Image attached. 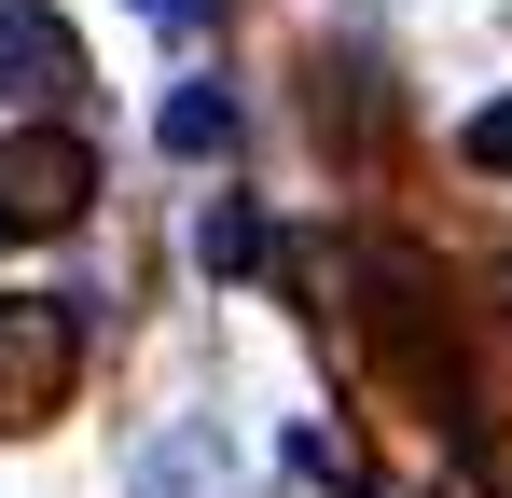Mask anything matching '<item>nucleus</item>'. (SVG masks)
Returning a JSON list of instances; mask_svg holds the SVG:
<instances>
[{
    "mask_svg": "<svg viewBox=\"0 0 512 498\" xmlns=\"http://www.w3.org/2000/svg\"><path fill=\"white\" fill-rule=\"evenodd\" d=\"M0 236H14V222H0Z\"/></svg>",
    "mask_w": 512,
    "mask_h": 498,
    "instance_id": "7",
    "label": "nucleus"
},
{
    "mask_svg": "<svg viewBox=\"0 0 512 498\" xmlns=\"http://www.w3.org/2000/svg\"><path fill=\"white\" fill-rule=\"evenodd\" d=\"M167 153H236V97L222 83H180L167 97Z\"/></svg>",
    "mask_w": 512,
    "mask_h": 498,
    "instance_id": "4",
    "label": "nucleus"
},
{
    "mask_svg": "<svg viewBox=\"0 0 512 498\" xmlns=\"http://www.w3.org/2000/svg\"><path fill=\"white\" fill-rule=\"evenodd\" d=\"M194 249H208V277H250V263H263V208H208Z\"/></svg>",
    "mask_w": 512,
    "mask_h": 498,
    "instance_id": "5",
    "label": "nucleus"
},
{
    "mask_svg": "<svg viewBox=\"0 0 512 498\" xmlns=\"http://www.w3.org/2000/svg\"><path fill=\"white\" fill-rule=\"evenodd\" d=\"M70 388H84V291H0V429H42Z\"/></svg>",
    "mask_w": 512,
    "mask_h": 498,
    "instance_id": "1",
    "label": "nucleus"
},
{
    "mask_svg": "<svg viewBox=\"0 0 512 498\" xmlns=\"http://www.w3.org/2000/svg\"><path fill=\"white\" fill-rule=\"evenodd\" d=\"M97 208V139L84 125H0V222L14 236H70Z\"/></svg>",
    "mask_w": 512,
    "mask_h": 498,
    "instance_id": "2",
    "label": "nucleus"
},
{
    "mask_svg": "<svg viewBox=\"0 0 512 498\" xmlns=\"http://www.w3.org/2000/svg\"><path fill=\"white\" fill-rule=\"evenodd\" d=\"M457 153L485 166V180H512V97H485V111H471V125H457Z\"/></svg>",
    "mask_w": 512,
    "mask_h": 498,
    "instance_id": "6",
    "label": "nucleus"
},
{
    "mask_svg": "<svg viewBox=\"0 0 512 498\" xmlns=\"http://www.w3.org/2000/svg\"><path fill=\"white\" fill-rule=\"evenodd\" d=\"M56 83H84V42L42 0H0V97H56Z\"/></svg>",
    "mask_w": 512,
    "mask_h": 498,
    "instance_id": "3",
    "label": "nucleus"
}]
</instances>
